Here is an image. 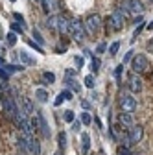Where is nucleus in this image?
I'll list each match as a JSON object with an SVG mask.
<instances>
[{
  "label": "nucleus",
  "instance_id": "1",
  "mask_svg": "<svg viewBox=\"0 0 153 155\" xmlns=\"http://www.w3.org/2000/svg\"><path fill=\"white\" fill-rule=\"evenodd\" d=\"M68 33H70L74 39H78V41H81V39L87 35V31H85V24H83L81 21H78V18H74V21H70Z\"/></svg>",
  "mask_w": 153,
  "mask_h": 155
},
{
  "label": "nucleus",
  "instance_id": "2",
  "mask_svg": "<svg viewBox=\"0 0 153 155\" xmlns=\"http://www.w3.org/2000/svg\"><path fill=\"white\" fill-rule=\"evenodd\" d=\"M131 68H133V72H137V74L146 72V70H148V59H146V55H142V54L133 55V59H131Z\"/></svg>",
  "mask_w": 153,
  "mask_h": 155
},
{
  "label": "nucleus",
  "instance_id": "3",
  "mask_svg": "<svg viewBox=\"0 0 153 155\" xmlns=\"http://www.w3.org/2000/svg\"><path fill=\"white\" fill-rule=\"evenodd\" d=\"M120 109L124 113H133L137 109V100L133 98V94H122L120 96Z\"/></svg>",
  "mask_w": 153,
  "mask_h": 155
},
{
  "label": "nucleus",
  "instance_id": "4",
  "mask_svg": "<svg viewBox=\"0 0 153 155\" xmlns=\"http://www.w3.org/2000/svg\"><path fill=\"white\" fill-rule=\"evenodd\" d=\"M100 24H102L100 15H89V17H87V22H85L87 33H89V35H94V33L100 30Z\"/></svg>",
  "mask_w": 153,
  "mask_h": 155
},
{
  "label": "nucleus",
  "instance_id": "5",
  "mask_svg": "<svg viewBox=\"0 0 153 155\" xmlns=\"http://www.w3.org/2000/svg\"><path fill=\"white\" fill-rule=\"evenodd\" d=\"M2 107H4V113H6L9 118L13 120L15 111L18 109V107H17V104H15V98H11V96H4V98H2Z\"/></svg>",
  "mask_w": 153,
  "mask_h": 155
},
{
  "label": "nucleus",
  "instance_id": "6",
  "mask_svg": "<svg viewBox=\"0 0 153 155\" xmlns=\"http://www.w3.org/2000/svg\"><path fill=\"white\" fill-rule=\"evenodd\" d=\"M124 15H122V11L120 9H114L112 13H111V17H109V24H112L111 28L112 30H120L122 26H124Z\"/></svg>",
  "mask_w": 153,
  "mask_h": 155
},
{
  "label": "nucleus",
  "instance_id": "7",
  "mask_svg": "<svg viewBox=\"0 0 153 155\" xmlns=\"http://www.w3.org/2000/svg\"><path fill=\"white\" fill-rule=\"evenodd\" d=\"M129 89H131V92H140L142 91V80L137 76V72L129 76Z\"/></svg>",
  "mask_w": 153,
  "mask_h": 155
},
{
  "label": "nucleus",
  "instance_id": "8",
  "mask_svg": "<svg viewBox=\"0 0 153 155\" xmlns=\"http://www.w3.org/2000/svg\"><path fill=\"white\" fill-rule=\"evenodd\" d=\"M142 135H144V129H142V126H133L131 127V131H129V137H131V142L135 144V142H138L140 139H142Z\"/></svg>",
  "mask_w": 153,
  "mask_h": 155
},
{
  "label": "nucleus",
  "instance_id": "9",
  "mask_svg": "<svg viewBox=\"0 0 153 155\" xmlns=\"http://www.w3.org/2000/svg\"><path fill=\"white\" fill-rule=\"evenodd\" d=\"M21 104H22V109H24L26 114H35L33 104H31V100L28 98V96H22V98H21Z\"/></svg>",
  "mask_w": 153,
  "mask_h": 155
},
{
  "label": "nucleus",
  "instance_id": "10",
  "mask_svg": "<svg viewBox=\"0 0 153 155\" xmlns=\"http://www.w3.org/2000/svg\"><path fill=\"white\" fill-rule=\"evenodd\" d=\"M65 100H72V92H70L68 89H65V91H61L59 94H57V98H55L54 104H55V105H61Z\"/></svg>",
  "mask_w": 153,
  "mask_h": 155
},
{
  "label": "nucleus",
  "instance_id": "11",
  "mask_svg": "<svg viewBox=\"0 0 153 155\" xmlns=\"http://www.w3.org/2000/svg\"><path fill=\"white\" fill-rule=\"evenodd\" d=\"M68 28H70V22L67 18L65 17H57V30L61 33H68Z\"/></svg>",
  "mask_w": 153,
  "mask_h": 155
},
{
  "label": "nucleus",
  "instance_id": "12",
  "mask_svg": "<svg viewBox=\"0 0 153 155\" xmlns=\"http://www.w3.org/2000/svg\"><path fill=\"white\" fill-rule=\"evenodd\" d=\"M127 6H129L131 13H142L144 11V8H142V4L138 2V0H127Z\"/></svg>",
  "mask_w": 153,
  "mask_h": 155
},
{
  "label": "nucleus",
  "instance_id": "13",
  "mask_svg": "<svg viewBox=\"0 0 153 155\" xmlns=\"http://www.w3.org/2000/svg\"><path fill=\"white\" fill-rule=\"evenodd\" d=\"M39 114V126H41V131H43V135L46 139H50V127H48V122L44 120V116L41 114V113H37Z\"/></svg>",
  "mask_w": 153,
  "mask_h": 155
},
{
  "label": "nucleus",
  "instance_id": "14",
  "mask_svg": "<svg viewBox=\"0 0 153 155\" xmlns=\"http://www.w3.org/2000/svg\"><path fill=\"white\" fill-rule=\"evenodd\" d=\"M43 11L44 13H50L54 9H57V0H43Z\"/></svg>",
  "mask_w": 153,
  "mask_h": 155
},
{
  "label": "nucleus",
  "instance_id": "15",
  "mask_svg": "<svg viewBox=\"0 0 153 155\" xmlns=\"http://www.w3.org/2000/svg\"><path fill=\"white\" fill-rule=\"evenodd\" d=\"M30 150H31V155H41V146L33 137H30Z\"/></svg>",
  "mask_w": 153,
  "mask_h": 155
},
{
  "label": "nucleus",
  "instance_id": "16",
  "mask_svg": "<svg viewBox=\"0 0 153 155\" xmlns=\"http://www.w3.org/2000/svg\"><path fill=\"white\" fill-rule=\"evenodd\" d=\"M17 55H18V61H22L24 65H30V67H31V65H35V59H31V57H30L26 52H18Z\"/></svg>",
  "mask_w": 153,
  "mask_h": 155
},
{
  "label": "nucleus",
  "instance_id": "17",
  "mask_svg": "<svg viewBox=\"0 0 153 155\" xmlns=\"http://www.w3.org/2000/svg\"><path fill=\"white\" fill-rule=\"evenodd\" d=\"M90 148V137H89V133H81V150L83 153H87Z\"/></svg>",
  "mask_w": 153,
  "mask_h": 155
},
{
  "label": "nucleus",
  "instance_id": "18",
  "mask_svg": "<svg viewBox=\"0 0 153 155\" xmlns=\"http://www.w3.org/2000/svg\"><path fill=\"white\" fill-rule=\"evenodd\" d=\"M65 83H67V87H68V89H72L74 92H80V91H81V87L78 85V81H74L72 78H67V80H65Z\"/></svg>",
  "mask_w": 153,
  "mask_h": 155
},
{
  "label": "nucleus",
  "instance_id": "19",
  "mask_svg": "<svg viewBox=\"0 0 153 155\" xmlns=\"http://www.w3.org/2000/svg\"><path fill=\"white\" fill-rule=\"evenodd\" d=\"M120 124H122V126H131V124H133L131 113H122V114H120Z\"/></svg>",
  "mask_w": 153,
  "mask_h": 155
},
{
  "label": "nucleus",
  "instance_id": "20",
  "mask_svg": "<svg viewBox=\"0 0 153 155\" xmlns=\"http://www.w3.org/2000/svg\"><path fill=\"white\" fill-rule=\"evenodd\" d=\"M46 26H48V30H57V17L55 15H50L46 18Z\"/></svg>",
  "mask_w": 153,
  "mask_h": 155
},
{
  "label": "nucleus",
  "instance_id": "21",
  "mask_svg": "<svg viewBox=\"0 0 153 155\" xmlns=\"http://www.w3.org/2000/svg\"><path fill=\"white\" fill-rule=\"evenodd\" d=\"M4 68H6L8 72H22V70H24L22 65H8V63H4Z\"/></svg>",
  "mask_w": 153,
  "mask_h": 155
},
{
  "label": "nucleus",
  "instance_id": "22",
  "mask_svg": "<svg viewBox=\"0 0 153 155\" xmlns=\"http://www.w3.org/2000/svg\"><path fill=\"white\" fill-rule=\"evenodd\" d=\"M35 96H37V100H39V102H46V100H48V94H46L44 89H37Z\"/></svg>",
  "mask_w": 153,
  "mask_h": 155
},
{
  "label": "nucleus",
  "instance_id": "23",
  "mask_svg": "<svg viewBox=\"0 0 153 155\" xmlns=\"http://www.w3.org/2000/svg\"><path fill=\"white\" fill-rule=\"evenodd\" d=\"M57 140H59V150H65V148H67V135H65V133H59Z\"/></svg>",
  "mask_w": 153,
  "mask_h": 155
},
{
  "label": "nucleus",
  "instance_id": "24",
  "mask_svg": "<svg viewBox=\"0 0 153 155\" xmlns=\"http://www.w3.org/2000/svg\"><path fill=\"white\" fill-rule=\"evenodd\" d=\"M120 140H122V144H124L125 148H129V146L133 144V142H131V137H129V133H124V135H122V139H120Z\"/></svg>",
  "mask_w": 153,
  "mask_h": 155
},
{
  "label": "nucleus",
  "instance_id": "25",
  "mask_svg": "<svg viewBox=\"0 0 153 155\" xmlns=\"http://www.w3.org/2000/svg\"><path fill=\"white\" fill-rule=\"evenodd\" d=\"M92 122V116L89 114V113H81V124H85V126H89Z\"/></svg>",
  "mask_w": 153,
  "mask_h": 155
},
{
  "label": "nucleus",
  "instance_id": "26",
  "mask_svg": "<svg viewBox=\"0 0 153 155\" xmlns=\"http://www.w3.org/2000/svg\"><path fill=\"white\" fill-rule=\"evenodd\" d=\"M11 30H13L15 33H21V35H22V31H24V26H22V24H18V22H13V24H11Z\"/></svg>",
  "mask_w": 153,
  "mask_h": 155
},
{
  "label": "nucleus",
  "instance_id": "27",
  "mask_svg": "<svg viewBox=\"0 0 153 155\" xmlns=\"http://www.w3.org/2000/svg\"><path fill=\"white\" fill-rule=\"evenodd\" d=\"M33 39H35V41H37V45H44V39L41 37L39 30H33Z\"/></svg>",
  "mask_w": 153,
  "mask_h": 155
},
{
  "label": "nucleus",
  "instance_id": "28",
  "mask_svg": "<svg viewBox=\"0 0 153 155\" xmlns=\"http://www.w3.org/2000/svg\"><path fill=\"white\" fill-rule=\"evenodd\" d=\"M118 48H120V43H118V41H114V43L109 46V54H111V55H114V54L118 52Z\"/></svg>",
  "mask_w": 153,
  "mask_h": 155
},
{
  "label": "nucleus",
  "instance_id": "29",
  "mask_svg": "<svg viewBox=\"0 0 153 155\" xmlns=\"http://www.w3.org/2000/svg\"><path fill=\"white\" fill-rule=\"evenodd\" d=\"M43 78H44V81H48V83H54L55 81V74H52V72H44Z\"/></svg>",
  "mask_w": 153,
  "mask_h": 155
},
{
  "label": "nucleus",
  "instance_id": "30",
  "mask_svg": "<svg viewBox=\"0 0 153 155\" xmlns=\"http://www.w3.org/2000/svg\"><path fill=\"white\" fill-rule=\"evenodd\" d=\"M90 68L94 70V74H96V72L100 70V59H98V57H94V59H92V63H90Z\"/></svg>",
  "mask_w": 153,
  "mask_h": 155
},
{
  "label": "nucleus",
  "instance_id": "31",
  "mask_svg": "<svg viewBox=\"0 0 153 155\" xmlns=\"http://www.w3.org/2000/svg\"><path fill=\"white\" fill-rule=\"evenodd\" d=\"M144 28H146V26H144V21H142V22H138V26H137V30H135V33H133V41H135V39H137V37L140 35V31H142Z\"/></svg>",
  "mask_w": 153,
  "mask_h": 155
},
{
  "label": "nucleus",
  "instance_id": "32",
  "mask_svg": "<svg viewBox=\"0 0 153 155\" xmlns=\"http://www.w3.org/2000/svg\"><path fill=\"white\" fill-rule=\"evenodd\" d=\"M6 39H8V45H11V46H13V45L17 43V33H15V31H11V33H8V37H6Z\"/></svg>",
  "mask_w": 153,
  "mask_h": 155
},
{
  "label": "nucleus",
  "instance_id": "33",
  "mask_svg": "<svg viewBox=\"0 0 153 155\" xmlns=\"http://www.w3.org/2000/svg\"><path fill=\"white\" fill-rule=\"evenodd\" d=\"M0 78H2L4 81H8V80H9V72H8V70H4V67H2V65H0Z\"/></svg>",
  "mask_w": 153,
  "mask_h": 155
},
{
  "label": "nucleus",
  "instance_id": "34",
  "mask_svg": "<svg viewBox=\"0 0 153 155\" xmlns=\"http://www.w3.org/2000/svg\"><path fill=\"white\" fill-rule=\"evenodd\" d=\"M85 85H87L89 89L94 87V76H87V78H85Z\"/></svg>",
  "mask_w": 153,
  "mask_h": 155
},
{
  "label": "nucleus",
  "instance_id": "35",
  "mask_svg": "<svg viewBox=\"0 0 153 155\" xmlns=\"http://www.w3.org/2000/svg\"><path fill=\"white\" fill-rule=\"evenodd\" d=\"M65 122H74V111H65Z\"/></svg>",
  "mask_w": 153,
  "mask_h": 155
},
{
  "label": "nucleus",
  "instance_id": "36",
  "mask_svg": "<svg viewBox=\"0 0 153 155\" xmlns=\"http://www.w3.org/2000/svg\"><path fill=\"white\" fill-rule=\"evenodd\" d=\"M133 54H135V52H133V50H129V52H127V54H125V55H124V61H122V63H124V65H125V63H127V61H131V59H133Z\"/></svg>",
  "mask_w": 153,
  "mask_h": 155
},
{
  "label": "nucleus",
  "instance_id": "37",
  "mask_svg": "<svg viewBox=\"0 0 153 155\" xmlns=\"http://www.w3.org/2000/svg\"><path fill=\"white\" fill-rule=\"evenodd\" d=\"M118 155H131V151H129V148L120 146V148H118Z\"/></svg>",
  "mask_w": 153,
  "mask_h": 155
},
{
  "label": "nucleus",
  "instance_id": "38",
  "mask_svg": "<svg viewBox=\"0 0 153 155\" xmlns=\"http://www.w3.org/2000/svg\"><path fill=\"white\" fill-rule=\"evenodd\" d=\"M13 17H15V21H17V22H21V24L24 26V17H22L21 13H13Z\"/></svg>",
  "mask_w": 153,
  "mask_h": 155
},
{
  "label": "nucleus",
  "instance_id": "39",
  "mask_svg": "<svg viewBox=\"0 0 153 155\" xmlns=\"http://www.w3.org/2000/svg\"><path fill=\"white\" fill-rule=\"evenodd\" d=\"M122 70H124V63H120V65L116 67V72H114V74H116V78H118V80H120V76H122Z\"/></svg>",
  "mask_w": 153,
  "mask_h": 155
},
{
  "label": "nucleus",
  "instance_id": "40",
  "mask_svg": "<svg viewBox=\"0 0 153 155\" xmlns=\"http://www.w3.org/2000/svg\"><path fill=\"white\" fill-rule=\"evenodd\" d=\"M28 45H30V46H33V48H35V50H37V52H39V54H43V48H41V46H39V45H35V43H33V41H28Z\"/></svg>",
  "mask_w": 153,
  "mask_h": 155
},
{
  "label": "nucleus",
  "instance_id": "41",
  "mask_svg": "<svg viewBox=\"0 0 153 155\" xmlns=\"http://www.w3.org/2000/svg\"><path fill=\"white\" fill-rule=\"evenodd\" d=\"M74 61H76V65H78V68H81V67H83V63H85V61H83V57H80V55L76 57Z\"/></svg>",
  "mask_w": 153,
  "mask_h": 155
},
{
  "label": "nucleus",
  "instance_id": "42",
  "mask_svg": "<svg viewBox=\"0 0 153 155\" xmlns=\"http://www.w3.org/2000/svg\"><path fill=\"white\" fill-rule=\"evenodd\" d=\"M80 127H81V124H80V122H72V129H74V131H78Z\"/></svg>",
  "mask_w": 153,
  "mask_h": 155
},
{
  "label": "nucleus",
  "instance_id": "43",
  "mask_svg": "<svg viewBox=\"0 0 153 155\" xmlns=\"http://www.w3.org/2000/svg\"><path fill=\"white\" fill-rule=\"evenodd\" d=\"M103 50H105V45H103V43H102V45H98V48H96V52H98V54H102Z\"/></svg>",
  "mask_w": 153,
  "mask_h": 155
},
{
  "label": "nucleus",
  "instance_id": "44",
  "mask_svg": "<svg viewBox=\"0 0 153 155\" xmlns=\"http://www.w3.org/2000/svg\"><path fill=\"white\" fill-rule=\"evenodd\" d=\"M74 74H76V72H74V70H67V78H72V76H74Z\"/></svg>",
  "mask_w": 153,
  "mask_h": 155
},
{
  "label": "nucleus",
  "instance_id": "45",
  "mask_svg": "<svg viewBox=\"0 0 153 155\" xmlns=\"http://www.w3.org/2000/svg\"><path fill=\"white\" fill-rule=\"evenodd\" d=\"M148 30H153V21H151V22L148 24Z\"/></svg>",
  "mask_w": 153,
  "mask_h": 155
},
{
  "label": "nucleus",
  "instance_id": "46",
  "mask_svg": "<svg viewBox=\"0 0 153 155\" xmlns=\"http://www.w3.org/2000/svg\"><path fill=\"white\" fill-rule=\"evenodd\" d=\"M54 155H61V153H59V151H55V153H54Z\"/></svg>",
  "mask_w": 153,
  "mask_h": 155
},
{
  "label": "nucleus",
  "instance_id": "47",
  "mask_svg": "<svg viewBox=\"0 0 153 155\" xmlns=\"http://www.w3.org/2000/svg\"><path fill=\"white\" fill-rule=\"evenodd\" d=\"M0 91H2V83H0Z\"/></svg>",
  "mask_w": 153,
  "mask_h": 155
},
{
  "label": "nucleus",
  "instance_id": "48",
  "mask_svg": "<svg viewBox=\"0 0 153 155\" xmlns=\"http://www.w3.org/2000/svg\"><path fill=\"white\" fill-rule=\"evenodd\" d=\"M37 2H43V0H37Z\"/></svg>",
  "mask_w": 153,
  "mask_h": 155
},
{
  "label": "nucleus",
  "instance_id": "49",
  "mask_svg": "<svg viewBox=\"0 0 153 155\" xmlns=\"http://www.w3.org/2000/svg\"><path fill=\"white\" fill-rule=\"evenodd\" d=\"M9 2H15V0H9Z\"/></svg>",
  "mask_w": 153,
  "mask_h": 155
},
{
  "label": "nucleus",
  "instance_id": "50",
  "mask_svg": "<svg viewBox=\"0 0 153 155\" xmlns=\"http://www.w3.org/2000/svg\"><path fill=\"white\" fill-rule=\"evenodd\" d=\"M149 2H153V0H149Z\"/></svg>",
  "mask_w": 153,
  "mask_h": 155
}]
</instances>
